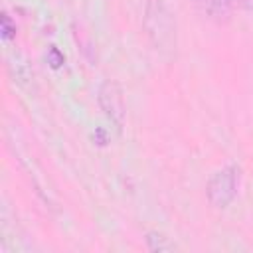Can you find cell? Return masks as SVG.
Segmentation results:
<instances>
[{
  "instance_id": "1",
  "label": "cell",
  "mask_w": 253,
  "mask_h": 253,
  "mask_svg": "<svg viewBox=\"0 0 253 253\" xmlns=\"http://www.w3.org/2000/svg\"><path fill=\"white\" fill-rule=\"evenodd\" d=\"M237 178L239 170L235 166H227L213 174L208 184V198L215 208H225L237 194Z\"/></svg>"
},
{
  "instance_id": "2",
  "label": "cell",
  "mask_w": 253,
  "mask_h": 253,
  "mask_svg": "<svg viewBox=\"0 0 253 253\" xmlns=\"http://www.w3.org/2000/svg\"><path fill=\"white\" fill-rule=\"evenodd\" d=\"M99 105L105 111V115L121 128L125 123V101L121 87L115 81H105L99 89Z\"/></svg>"
},
{
  "instance_id": "4",
  "label": "cell",
  "mask_w": 253,
  "mask_h": 253,
  "mask_svg": "<svg viewBox=\"0 0 253 253\" xmlns=\"http://www.w3.org/2000/svg\"><path fill=\"white\" fill-rule=\"evenodd\" d=\"M0 36H2V40H12L16 36V26L12 24V20L6 12H2V16H0Z\"/></svg>"
},
{
  "instance_id": "5",
  "label": "cell",
  "mask_w": 253,
  "mask_h": 253,
  "mask_svg": "<svg viewBox=\"0 0 253 253\" xmlns=\"http://www.w3.org/2000/svg\"><path fill=\"white\" fill-rule=\"evenodd\" d=\"M63 61H65V57H63V53L59 51V47L49 45V49H47V63H49V67H51V69H59V67L63 65Z\"/></svg>"
},
{
  "instance_id": "6",
  "label": "cell",
  "mask_w": 253,
  "mask_h": 253,
  "mask_svg": "<svg viewBox=\"0 0 253 253\" xmlns=\"http://www.w3.org/2000/svg\"><path fill=\"white\" fill-rule=\"evenodd\" d=\"M95 136H97V144H101V146L107 144V134H105L103 128H97V130H95Z\"/></svg>"
},
{
  "instance_id": "3",
  "label": "cell",
  "mask_w": 253,
  "mask_h": 253,
  "mask_svg": "<svg viewBox=\"0 0 253 253\" xmlns=\"http://www.w3.org/2000/svg\"><path fill=\"white\" fill-rule=\"evenodd\" d=\"M146 241H148L150 251H174L176 249V245L168 237H164L162 233H156V231H150L146 235Z\"/></svg>"
}]
</instances>
